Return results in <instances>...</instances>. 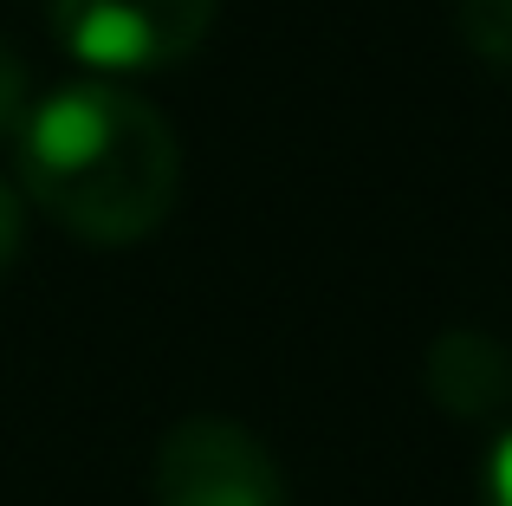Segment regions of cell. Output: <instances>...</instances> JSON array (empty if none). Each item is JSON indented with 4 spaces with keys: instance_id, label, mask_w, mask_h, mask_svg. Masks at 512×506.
Returning <instances> with one entry per match:
<instances>
[{
    "instance_id": "6da1fadb",
    "label": "cell",
    "mask_w": 512,
    "mask_h": 506,
    "mask_svg": "<svg viewBox=\"0 0 512 506\" xmlns=\"http://www.w3.org/2000/svg\"><path fill=\"white\" fill-rule=\"evenodd\" d=\"M20 202L46 208L85 247H137L175 215L182 195V137L150 98L78 78L26 111L13 137Z\"/></svg>"
},
{
    "instance_id": "7a4b0ae2",
    "label": "cell",
    "mask_w": 512,
    "mask_h": 506,
    "mask_svg": "<svg viewBox=\"0 0 512 506\" xmlns=\"http://www.w3.org/2000/svg\"><path fill=\"white\" fill-rule=\"evenodd\" d=\"M150 506H292V494L247 422L182 416L150 455Z\"/></svg>"
},
{
    "instance_id": "3957f363",
    "label": "cell",
    "mask_w": 512,
    "mask_h": 506,
    "mask_svg": "<svg viewBox=\"0 0 512 506\" xmlns=\"http://www.w3.org/2000/svg\"><path fill=\"white\" fill-rule=\"evenodd\" d=\"M221 0H52V39L91 72H169L214 33Z\"/></svg>"
},
{
    "instance_id": "277c9868",
    "label": "cell",
    "mask_w": 512,
    "mask_h": 506,
    "mask_svg": "<svg viewBox=\"0 0 512 506\" xmlns=\"http://www.w3.org/2000/svg\"><path fill=\"white\" fill-rule=\"evenodd\" d=\"M422 383L441 416L454 422H500L512 409V351L493 331L448 325L422 357Z\"/></svg>"
},
{
    "instance_id": "5b68a950",
    "label": "cell",
    "mask_w": 512,
    "mask_h": 506,
    "mask_svg": "<svg viewBox=\"0 0 512 506\" xmlns=\"http://www.w3.org/2000/svg\"><path fill=\"white\" fill-rule=\"evenodd\" d=\"M454 33L493 72H512V0H454Z\"/></svg>"
},
{
    "instance_id": "8992f818",
    "label": "cell",
    "mask_w": 512,
    "mask_h": 506,
    "mask_svg": "<svg viewBox=\"0 0 512 506\" xmlns=\"http://www.w3.org/2000/svg\"><path fill=\"white\" fill-rule=\"evenodd\" d=\"M26 111H33V72H26V59L0 39V143L20 137Z\"/></svg>"
},
{
    "instance_id": "52a82bcc",
    "label": "cell",
    "mask_w": 512,
    "mask_h": 506,
    "mask_svg": "<svg viewBox=\"0 0 512 506\" xmlns=\"http://www.w3.org/2000/svg\"><path fill=\"white\" fill-rule=\"evenodd\" d=\"M20 247H26V202H20V189L0 176V279L13 273Z\"/></svg>"
},
{
    "instance_id": "ba28073f",
    "label": "cell",
    "mask_w": 512,
    "mask_h": 506,
    "mask_svg": "<svg viewBox=\"0 0 512 506\" xmlns=\"http://www.w3.org/2000/svg\"><path fill=\"white\" fill-rule=\"evenodd\" d=\"M487 506H512V429L493 442V455H487Z\"/></svg>"
}]
</instances>
